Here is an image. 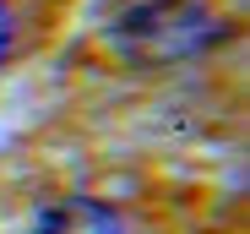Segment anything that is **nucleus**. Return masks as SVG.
<instances>
[{
  "label": "nucleus",
  "mask_w": 250,
  "mask_h": 234,
  "mask_svg": "<svg viewBox=\"0 0 250 234\" xmlns=\"http://www.w3.org/2000/svg\"><path fill=\"white\" fill-rule=\"evenodd\" d=\"M38 234H125V223L98 196H60L38 213Z\"/></svg>",
  "instance_id": "obj_2"
},
{
  "label": "nucleus",
  "mask_w": 250,
  "mask_h": 234,
  "mask_svg": "<svg viewBox=\"0 0 250 234\" xmlns=\"http://www.w3.org/2000/svg\"><path fill=\"white\" fill-rule=\"evenodd\" d=\"M114 38L142 60H190L218 38V22L196 0H147L120 17Z\"/></svg>",
  "instance_id": "obj_1"
},
{
  "label": "nucleus",
  "mask_w": 250,
  "mask_h": 234,
  "mask_svg": "<svg viewBox=\"0 0 250 234\" xmlns=\"http://www.w3.org/2000/svg\"><path fill=\"white\" fill-rule=\"evenodd\" d=\"M11 44H17V17H11V0H0V65H6Z\"/></svg>",
  "instance_id": "obj_3"
}]
</instances>
